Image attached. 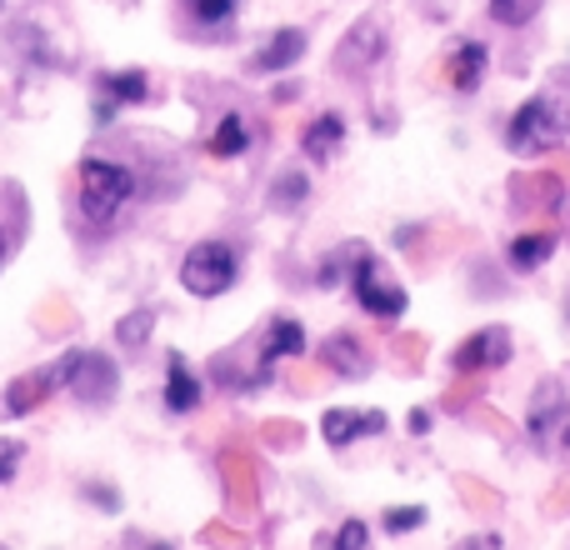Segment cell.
Returning a JSON list of instances; mask_svg holds the SVG:
<instances>
[{
  "instance_id": "8fae6325",
  "label": "cell",
  "mask_w": 570,
  "mask_h": 550,
  "mask_svg": "<svg viewBox=\"0 0 570 550\" xmlns=\"http://www.w3.org/2000/svg\"><path fill=\"white\" fill-rule=\"evenodd\" d=\"M341 140H345V120L335 116V110L315 116L311 126L301 130V150H305V160H311V166H331V156L341 150Z\"/></svg>"
},
{
  "instance_id": "5b68a950",
  "label": "cell",
  "mask_w": 570,
  "mask_h": 550,
  "mask_svg": "<svg viewBox=\"0 0 570 550\" xmlns=\"http://www.w3.org/2000/svg\"><path fill=\"white\" fill-rule=\"evenodd\" d=\"M351 291H355V301H361V311L381 315V321H395V315L405 311V291L381 281L375 256H365V246H355V240H351Z\"/></svg>"
},
{
  "instance_id": "9c48e42d",
  "label": "cell",
  "mask_w": 570,
  "mask_h": 550,
  "mask_svg": "<svg viewBox=\"0 0 570 550\" xmlns=\"http://www.w3.org/2000/svg\"><path fill=\"white\" fill-rule=\"evenodd\" d=\"M385 431V411H355V405H335L321 415V435L331 451H345L355 435H381Z\"/></svg>"
},
{
  "instance_id": "1f68e13d",
  "label": "cell",
  "mask_w": 570,
  "mask_h": 550,
  "mask_svg": "<svg viewBox=\"0 0 570 550\" xmlns=\"http://www.w3.org/2000/svg\"><path fill=\"white\" fill-rule=\"evenodd\" d=\"M0 10H6V0H0Z\"/></svg>"
},
{
  "instance_id": "30bf717a",
  "label": "cell",
  "mask_w": 570,
  "mask_h": 550,
  "mask_svg": "<svg viewBox=\"0 0 570 550\" xmlns=\"http://www.w3.org/2000/svg\"><path fill=\"white\" fill-rule=\"evenodd\" d=\"M96 90H100L96 116L110 120L120 106H140V100L150 96V80H146V70H110V76L96 80Z\"/></svg>"
},
{
  "instance_id": "d4e9b609",
  "label": "cell",
  "mask_w": 570,
  "mask_h": 550,
  "mask_svg": "<svg viewBox=\"0 0 570 550\" xmlns=\"http://www.w3.org/2000/svg\"><path fill=\"white\" fill-rule=\"evenodd\" d=\"M20 455H26V445H20V441H0V485H6L10 475H16Z\"/></svg>"
},
{
  "instance_id": "5bb4252c",
  "label": "cell",
  "mask_w": 570,
  "mask_h": 550,
  "mask_svg": "<svg viewBox=\"0 0 570 550\" xmlns=\"http://www.w3.org/2000/svg\"><path fill=\"white\" fill-rule=\"evenodd\" d=\"M305 56V30H295V26H285V30H276V36L266 40V46L250 56V70H285V66H295V60Z\"/></svg>"
},
{
  "instance_id": "4dcf8cb0",
  "label": "cell",
  "mask_w": 570,
  "mask_h": 550,
  "mask_svg": "<svg viewBox=\"0 0 570 550\" xmlns=\"http://www.w3.org/2000/svg\"><path fill=\"white\" fill-rule=\"evenodd\" d=\"M566 321H570V301H566Z\"/></svg>"
},
{
  "instance_id": "d6986e66",
  "label": "cell",
  "mask_w": 570,
  "mask_h": 550,
  "mask_svg": "<svg viewBox=\"0 0 570 550\" xmlns=\"http://www.w3.org/2000/svg\"><path fill=\"white\" fill-rule=\"evenodd\" d=\"M150 331H156V311H150V305H140V311L120 315V325H116V341L126 345V351H140V345L150 341Z\"/></svg>"
},
{
  "instance_id": "2e32d148",
  "label": "cell",
  "mask_w": 570,
  "mask_h": 550,
  "mask_svg": "<svg viewBox=\"0 0 570 550\" xmlns=\"http://www.w3.org/2000/svg\"><path fill=\"white\" fill-rule=\"evenodd\" d=\"M556 256V236L551 230H531V236H515L511 240V271H521V275H531V271H541L546 261Z\"/></svg>"
},
{
  "instance_id": "cb8c5ba5",
  "label": "cell",
  "mask_w": 570,
  "mask_h": 550,
  "mask_svg": "<svg viewBox=\"0 0 570 550\" xmlns=\"http://www.w3.org/2000/svg\"><path fill=\"white\" fill-rule=\"evenodd\" d=\"M186 10H190L196 20H206V26H220V20H230L236 0H186Z\"/></svg>"
},
{
  "instance_id": "7402d4cb",
  "label": "cell",
  "mask_w": 570,
  "mask_h": 550,
  "mask_svg": "<svg viewBox=\"0 0 570 550\" xmlns=\"http://www.w3.org/2000/svg\"><path fill=\"white\" fill-rule=\"evenodd\" d=\"M381 526H385V531H395V536L421 531V526H425V511H421V505H391V511L381 515Z\"/></svg>"
},
{
  "instance_id": "ac0fdd59",
  "label": "cell",
  "mask_w": 570,
  "mask_h": 550,
  "mask_svg": "<svg viewBox=\"0 0 570 550\" xmlns=\"http://www.w3.org/2000/svg\"><path fill=\"white\" fill-rule=\"evenodd\" d=\"M246 146H250V130H246V120H240V116H220L216 136H210V156L230 160V156H240V150H246Z\"/></svg>"
},
{
  "instance_id": "4fadbf2b",
  "label": "cell",
  "mask_w": 570,
  "mask_h": 550,
  "mask_svg": "<svg viewBox=\"0 0 570 550\" xmlns=\"http://www.w3.org/2000/svg\"><path fill=\"white\" fill-rule=\"evenodd\" d=\"M200 395H206V385H200L196 375H190L186 355H180V351H170V371H166V411H176V415L196 411V405H200Z\"/></svg>"
},
{
  "instance_id": "603a6c76",
  "label": "cell",
  "mask_w": 570,
  "mask_h": 550,
  "mask_svg": "<svg viewBox=\"0 0 570 550\" xmlns=\"http://www.w3.org/2000/svg\"><path fill=\"white\" fill-rule=\"evenodd\" d=\"M331 550H371V526H365V521H345L341 531H335Z\"/></svg>"
},
{
  "instance_id": "83f0119b",
  "label": "cell",
  "mask_w": 570,
  "mask_h": 550,
  "mask_svg": "<svg viewBox=\"0 0 570 550\" xmlns=\"http://www.w3.org/2000/svg\"><path fill=\"white\" fill-rule=\"evenodd\" d=\"M561 451L570 455V415H566V421H561Z\"/></svg>"
},
{
  "instance_id": "9a60e30c",
  "label": "cell",
  "mask_w": 570,
  "mask_h": 550,
  "mask_svg": "<svg viewBox=\"0 0 570 550\" xmlns=\"http://www.w3.org/2000/svg\"><path fill=\"white\" fill-rule=\"evenodd\" d=\"M485 66H491V46H481V40H465V46H455L451 66H445V76H451V86L461 90V96H471L475 86H481Z\"/></svg>"
},
{
  "instance_id": "ffe728a7",
  "label": "cell",
  "mask_w": 570,
  "mask_h": 550,
  "mask_svg": "<svg viewBox=\"0 0 570 550\" xmlns=\"http://www.w3.org/2000/svg\"><path fill=\"white\" fill-rule=\"evenodd\" d=\"M305 196H311V180H305L301 170H285V176L271 180V196L266 200H271V210H295Z\"/></svg>"
},
{
  "instance_id": "6da1fadb",
  "label": "cell",
  "mask_w": 570,
  "mask_h": 550,
  "mask_svg": "<svg viewBox=\"0 0 570 550\" xmlns=\"http://www.w3.org/2000/svg\"><path fill=\"white\" fill-rule=\"evenodd\" d=\"M566 136H570V110L556 96H531L505 126V146L521 160L551 156L556 146H566Z\"/></svg>"
},
{
  "instance_id": "ba28073f",
  "label": "cell",
  "mask_w": 570,
  "mask_h": 550,
  "mask_svg": "<svg viewBox=\"0 0 570 550\" xmlns=\"http://www.w3.org/2000/svg\"><path fill=\"white\" fill-rule=\"evenodd\" d=\"M116 361L100 351H80L76 371H70V391H76V401L86 405H110V395H116Z\"/></svg>"
},
{
  "instance_id": "3957f363",
  "label": "cell",
  "mask_w": 570,
  "mask_h": 550,
  "mask_svg": "<svg viewBox=\"0 0 570 550\" xmlns=\"http://www.w3.org/2000/svg\"><path fill=\"white\" fill-rule=\"evenodd\" d=\"M236 271H240V261L226 240H200L180 261V285L190 295H200V301H210V295H226L236 285Z\"/></svg>"
},
{
  "instance_id": "f546056e",
  "label": "cell",
  "mask_w": 570,
  "mask_h": 550,
  "mask_svg": "<svg viewBox=\"0 0 570 550\" xmlns=\"http://www.w3.org/2000/svg\"><path fill=\"white\" fill-rule=\"evenodd\" d=\"M150 550H170V546H166V541H156V546H150Z\"/></svg>"
},
{
  "instance_id": "e0dca14e",
  "label": "cell",
  "mask_w": 570,
  "mask_h": 550,
  "mask_svg": "<svg viewBox=\"0 0 570 550\" xmlns=\"http://www.w3.org/2000/svg\"><path fill=\"white\" fill-rule=\"evenodd\" d=\"M305 351V331H301V321H271V331H266V345H261V365H276L281 355H301Z\"/></svg>"
},
{
  "instance_id": "f1b7e54d",
  "label": "cell",
  "mask_w": 570,
  "mask_h": 550,
  "mask_svg": "<svg viewBox=\"0 0 570 550\" xmlns=\"http://www.w3.org/2000/svg\"><path fill=\"white\" fill-rule=\"evenodd\" d=\"M0 266H6V230H0Z\"/></svg>"
},
{
  "instance_id": "44dd1931",
  "label": "cell",
  "mask_w": 570,
  "mask_h": 550,
  "mask_svg": "<svg viewBox=\"0 0 570 550\" xmlns=\"http://www.w3.org/2000/svg\"><path fill=\"white\" fill-rule=\"evenodd\" d=\"M485 6H491V20L495 26H531L535 16H541V6L546 0H485Z\"/></svg>"
},
{
  "instance_id": "52a82bcc",
  "label": "cell",
  "mask_w": 570,
  "mask_h": 550,
  "mask_svg": "<svg viewBox=\"0 0 570 550\" xmlns=\"http://www.w3.org/2000/svg\"><path fill=\"white\" fill-rule=\"evenodd\" d=\"M381 56H385L381 20H355V26L345 30V40L335 46V70H341V76H361V70H371Z\"/></svg>"
},
{
  "instance_id": "7a4b0ae2",
  "label": "cell",
  "mask_w": 570,
  "mask_h": 550,
  "mask_svg": "<svg viewBox=\"0 0 570 550\" xmlns=\"http://www.w3.org/2000/svg\"><path fill=\"white\" fill-rule=\"evenodd\" d=\"M130 190H136V176H130L126 166H116V160L90 156L86 166H80V210H86L96 226L116 220V210L130 200Z\"/></svg>"
},
{
  "instance_id": "7c38bea8",
  "label": "cell",
  "mask_w": 570,
  "mask_h": 550,
  "mask_svg": "<svg viewBox=\"0 0 570 550\" xmlns=\"http://www.w3.org/2000/svg\"><path fill=\"white\" fill-rule=\"evenodd\" d=\"M321 365H325V371H341L345 381H361V375H371V355H365V345L355 341L351 331L331 335V341L321 345Z\"/></svg>"
},
{
  "instance_id": "277c9868",
  "label": "cell",
  "mask_w": 570,
  "mask_h": 550,
  "mask_svg": "<svg viewBox=\"0 0 570 550\" xmlns=\"http://www.w3.org/2000/svg\"><path fill=\"white\" fill-rule=\"evenodd\" d=\"M76 361H80V351H70V355H60L56 365H46V371L16 375V381L6 385V395H0V411H6V415H30V411H40V405H46L50 395L60 391V385H70V371H76Z\"/></svg>"
},
{
  "instance_id": "484cf974",
  "label": "cell",
  "mask_w": 570,
  "mask_h": 550,
  "mask_svg": "<svg viewBox=\"0 0 570 550\" xmlns=\"http://www.w3.org/2000/svg\"><path fill=\"white\" fill-rule=\"evenodd\" d=\"M90 501H96L100 511H120V501L110 495V485H90Z\"/></svg>"
},
{
  "instance_id": "8992f818",
  "label": "cell",
  "mask_w": 570,
  "mask_h": 550,
  "mask_svg": "<svg viewBox=\"0 0 570 550\" xmlns=\"http://www.w3.org/2000/svg\"><path fill=\"white\" fill-rule=\"evenodd\" d=\"M511 361V331L505 325H485L471 341H461V351L451 355V365L461 375H481V371H501Z\"/></svg>"
},
{
  "instance_id": "4316f807",
  "label": "cell",
  "mask_w": 570,
  "mask_h": 550,
  "mask_svg": "<svg viewBox=\"0 0 570 550\" xmlns=\"http://www.w3.org/2000/svg\"><path fill=\"white\" fill-rule=\"evenodd\" d=\"M455 550H501V541L495 536H471V541H461Z\"/></svg>"
}]
</instances>
